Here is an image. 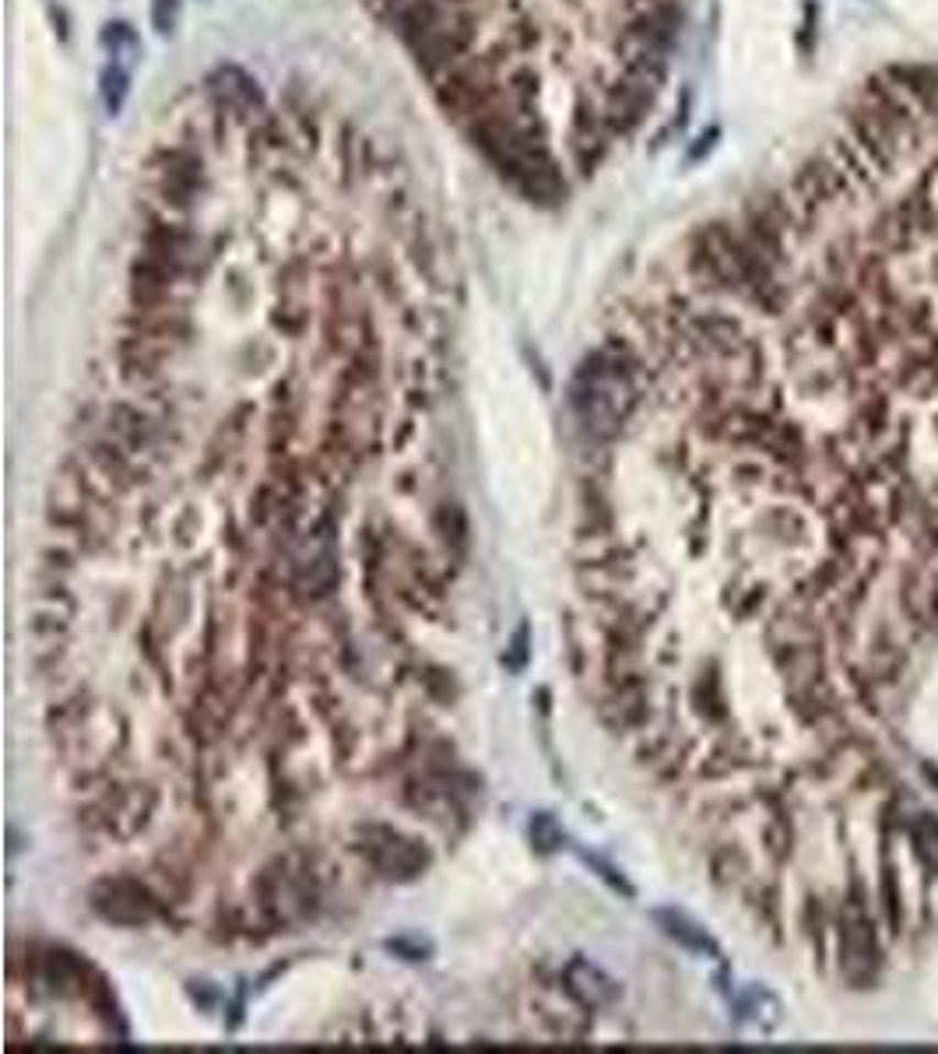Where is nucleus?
Returning <instances> with one entry per match:
<instances>
[{
    "label": "nucleus",
    "mask_w": 938,
    "mask_h": 1054,
    "mask_svg": "<svg viewBox=\"0 0 938 1054\" xmlns=\"http://www.w3.org/2000/svg\"><path fill=\"white\" fill-rule=\"evenodd\" d=\"M390 22L429 81H440L475 43V0H394Z\"/></svg>",
    "instance_id": "f257e3e1"
},
{
    "label": "nucleus",
    "mask_w": 938,
    "mask_h": 1054,
    "mask_svg": "<svg viewBox=\"0 0 938 1054\" xmlns=\"http://www.w3.org/2000/svg\"><path fill=\"white\" fill-rule=\"evenodd\" d=\"M148 176L158 208L169 214H184V219H190L201 208L205 193L211 190V176L201 152L194 145H184V141L158 145L148 158Z\"/></svg>",
    "instance_id": "f03ea898"
},
{
    "label": "nucleus",
    "mask_w": 938,
    "mask_h": 1054,
    "mask_svg": "<svg viewBox=\"0 0 938 1054\" xmlns=\"http://www.w3.org/2000/svg\"><path fill=\"white\" fill-rule=\"evenodd\" d=\"M208 96L214 102V110L232 120H243L250 127H254V120H267V102L261 85L236 64H225L214 70L208 78Z\"/></svg>",
    "instance_id": "7ed1b4c3"
},
{
    "label": "nucleus",
    "mask_w": 938,
    "mask_h": 1054,
    "mask_svg": "<svg viewBox=\"0 0 938 1054\" xmlns=\"http://www.w3.org/2000/svg\"><path fill=\"white\" fill-rule=\"evenodd\" d=\"M99 43H102L106 57H110L113 64L134 70V64L141 57V40H137V32L128 22H110L99 32Z\"/></svg>",
    "instance_id": "20e7f679"
},
{
    "label": "nucleus",
    "mask_w": 938,
    "mask_h": 1054,
    "mask_svg": "<svg viewBox=\"0 0 938 1054\" xmlns=\"http://www.w3.org/2000/svg\"><path fill=\"white\" fill-rule=\"evenodd\" d=\"M131 75H134L131 67H120V64H113V60L102 67L99 96H102V106H106V113H110V117H117V113L123 110V102H128V96H131Z\"/></svg>",
    "instance_id": "39448f33"
},
{
    "label": "nucleus",
    "mask_w": 938,
    "mask_h": 1054,
    "mask_svg": "<svg viewBox=\"0 0 938 1054\" xmlns=\"http://www.w3.org/2000/svg\"><path fill=\"white\" fill-rule=\"evenodd\" d=\"M179 4H184V0H152V25L158 35H169L176 29Z\"/></svg>",
    "instance_id": "423d86ee"
}]
</instances>
